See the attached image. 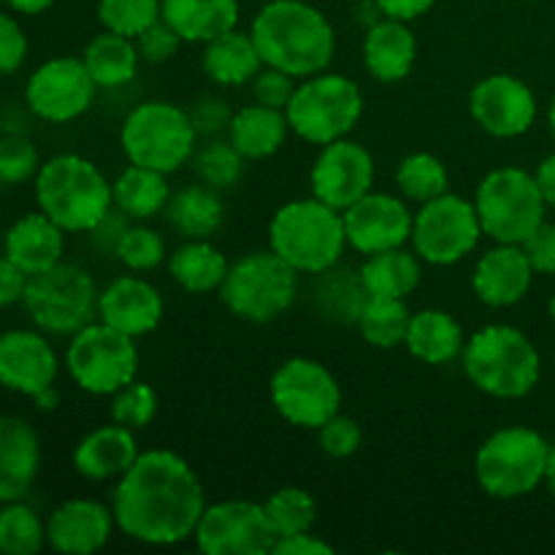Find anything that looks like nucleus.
<instances>
[{
	"instance_id": "nucleus-37",
	"label": "nucleus",
	"mask_w": 555,
	"mask_h": 555,
	"mask_svg": "<svg viewBox=\"0 0 555 555\" xmlns=\"http://www.w3.org/2000/svg\"><path fill=\"white\" fill-rule=\"evenodd\" d=\"M410 320L412 312L406 307V298L369 296L356 325L366 345L377 350H396V347H404Z\"/></svg>"
},
{
	"instance_id": "nucleus-22",
	"label": "nucleus",
	"mask_w": 555,
	"mask_h": 555,
	"mask_svg": "<svg viewBox=\"0 0 555 555\" xmlns=\"http://www.w3.org/2000/svg\"><path fill=\"white\" fill-rule=\"evenodd\" d=\"M117 526L112 504L95 499H68L47 520V542L52 551L90 555L106 547Z\"/></svg>"
},
{
	"instance_id": "nucleus-28",
	"label": "nucleus",
	"mask_w": 555,
	"mask_h": 555,
	"mask_svg": "<svg viewBox=\"0 0 555 555\" xmlns=\"http://www.w3.org/2000/svg\"><path fill=\"white\" fill-rule=\"evenodd\" d=\"M464 345V328H461L455 314H450L448 309H421V312H412L404 347L415 361L426 363V366H448L450 361L461 358Z\"/></svg>"
},
{
	"instance_id": "nucleus-35",
	"label": "nucleus",
	"mask_w": 555,
	"mask_h": 555,
	"mask_svg": "<svg viewBox=\"0 0 555 555\" xmlns=\"http://www.w3.org/2000/svg\"><path fill=\"white\" fill-rule=\"evenodd\" d=\"M81 60H85L98 90H117V87H125L135 79L141 54L133 38L103 30L90 38Z\"/></svg>"
},
{
	"instance_id": "nucleus-60",
	"label": "nucleus",
	"mask_w": 555,
	"mask_h": 555,
	"mask_svg": "<svg viewBox=\"0 0 555 555\" xmlns=\"http://www.w3.org/2000/svg\"><path fill=\"white\" fill-rule=\"evenodd\" d=\"M542 486L551 491V496L555 499V444H551V453H547V466H545V482Z\"/></svg>"
},
{
	"instance_id": "nucleus-42",
	"label": "nucleus",
	"mask_w": 555,
	"mask_h": 555,
	"mask_svg": "<svg viewBox=\"0 0 555 555\" xmlns=\"http://www.w3.org/2000/svg\"><path fill=\"white\" fill-rule=\"evenodd\" d=\"M193 168L198 182L209 184L215 190H228L242 179L244 155L228 139H211L201 150H195Z\"/></svg>"
},
{
	"instance_id": "nucleus-50",
	"label": "nucleus",
	"mask_w": 555,
	"mask_h": 555,
	"mask_svg": "<svg viewBox=\"0 0 555 555\" xmlns=\"http://www.w3.org/2000/svg\"><path fill=\"white\" fill-rule=\"evenodd\" d=\"M190 119H193L198 135H220L228 133V125H231V106H228L225 98L217 95H201L193 106L188 108Z\"/></svg>"
},
{
	"instance_id": "nucleus-26",
	"label": "nucleus",
	"mask_w": 555,
	"mask_h": 555,
	"mask_svg": "<svg viewBox=\"0 0 555 555\" xmlns=\"http://www.w3.org/2000/svg\"><path fill=\"white\" fill-rule=\"evenodd\" d=\"M361 54L363 68L372 74V79L383 81V85H396L415 68L417 38L410 22L383 16L363 36Z\"/></svg>"
},
{
	"instance_id": "nucleus-56",
	"label": "nucleus",
	"mask_w": 555,
	"mask_h": 555,
	"mask_svg": "<svg viewBox=\"0 0 555 555\" xmlns=\"http://www.w3.org/2000/svg\"><path fill=\"white\" fill-rule=\"evenodd\" d=\"M437 0H377V5L383 9L385 16L390 20H401V22H415L421 20L423 14L434 9Z\"/></svg>"
},
{
	"instance_id": "nucleus-6",
	"label": "nucleus",
	"mask_w": 555,
	"mask_h": 555,
	"mask_svg": "<svg viewBox=\"0 0 555 555\" xmlns=\"http://www.w3.org/2000/svg\"><path fill=\"white\" fill-rule=\"evenodd\" d=\"M119 146L133 166L177 173L198 150V130L188 108L171 101H144L133 106L119 128Z\"/></svg>"
},
{
	"instance_id": "nucleus-40",
	"label": "nucleus",
	"mask_w": 555,
	"mask_h": 555,
	"mask_svg": "<svg viewBox=\"0 0 555 555\" xmlns=\"http://www.w3.org/2000/svg\"><path fill=\"white\" fill-rule=\"evenodd\" d=\"M263 513L276 540H282V537L312 529L314 520H318V502L304 488L285 486L266 499Z\"/></svg>"
},
{
	"instance_id": "nucleus-5",
	"label": "nucleus",
	"mask_w": 555,
	"mask_h": 555,
	"mask_svg": "<svg viewBox=\"0 0 555 555\" xmlns=\"http://www.w3.org/2000/svg\"><path fill=\"white\" fill-rule=\"evenodd\" d=\"M36 204L65 233H90L112 211V182L92 160L65 152L41 163Z\"/></svg>"
},
{
	"instance_id": "nucleus-46",
	"label": "nucleus",
	"mask_w": 555,
	"mask_h": 555,
	"mask_svg": "<svg viewBox=\"0 0 555 555\" xmlns=\"http://www.w3.org/2000/svg\"><path fill=\"white\" fill-rule=\"evenodd\" d=\"M41 171V155L27 135L9 133L0 139V182H30Z\"/></svg>"
},
{
	"instance_id": "nucleus-20",
	"label": "nucleus",
	"mask_w": 555,
	"mask_h": 555,
	"mask_svg": "<svg viewBox=\"0 0 555 555\" xmlns=\"http://www.w3.org/2000/svg\"><path fill=\"white\" fill-rule=\"evenodd\" d=\"M60 374V358L49 339L38 331H9L0 334V385L5 390L36 399L54 388Z\"/></svg>"
},
{
	"instance_id": "nucleus-39",
	"label": "nucleus",
	"mask_w": 555,
	"mask_h": 555,
	"mask_svg": "<svg viewBox=\"0 0 555 555\" xmlns=\"http://www.w3.org/2000/svg\"><path fill=\"white\" fill-rule=\"evenodd\" d=\"M396 188L401 198L412 204H426L450 190L448 166L431 152H412L396 168Z\"/></svg>"
},
{
	"instance_id": "nucleus-19",
	"label": "nucleus",
	"mask_w": 555,
	"mask_h": 555,
	"mask_svg": "<svg viewBox=\"0 0 555 555\" xmlns=\"http://www.w3.org/2000/svg\"><path fill=\"white\" fill-rule=\"evenodd\" d=\"M347 247L361 253L363 258L374 253H385L393 247H406L412 238V222L415 211L410 209L406 198L390 193H366L345 211Z\"/></svg>"
},
{
	"instance_id": "nucleus-14",
	"label": "nucleus",
	"mask_w": 555,
	"mask_h": 555,
	"mask_svg": "<svg viewBox=\"0 0 555 555\" xmlns=\"http://www.w3.org/2000/svg\"><path fill=\"white\" fill-rule=\"evenodd\" d=\"M269 396L282 421L307 431H318L336 412H341L339 379L314 358H287L271 374Z\"/></svg>"
},
{
	"instance_id": "nucleus-33",
	"label": "nucleus",
	"mask_w": 555,
	"mask_h": 555,
	"mask_svg": "<svg viewBox=\"0 0 555 555\" xmlns=\"http://www.w3.org/2000/svg\"><path fill=\"white\" fill-rule=\"evenodd\" d=\"M171 195L173 193L171 184H168V173L133 166V163L112 182L114 209H119L133 222L152 220L160 211H166Z\"/></svg>"
},
{
	"instance_id": "nucleus-53",
	"label": "nucleus",
	"mask_w": 555,
	"mask_h": 555,
	"mask_svg": "<svg viewBox=\"0 0 555 555\" xmlns=\"http://www.w3.org/2000/svg\"><path fill=\"white\" fill-rule=\"evenodd\" d=\"M128 228H130V217H125L122 211L114 209V206H112V211H108V215L103 217V220L98 222L95 228H92L90 238H92V244H95L98 253H103V255L112 253L114 255L119 238L125 236V231H128Z\"/></svg>"
},
{
	"instance_id": "nucleus-11",
	"label": "nucleus",
	"mask_w": 555,
	"mask_h": 555,
	"mask_svg": "<svg viewBox=\"0 0 555 555\" xmlns=\"http://www.w3.org/2000/svg\"><path fill=\"white\" fill-rule=\"evenodd\" d=\"M95 280L81 266L60 260L33 274L25 291V309L43 334L74 336L98 318Z\"/></svg>"
},
{
	"instance_id": "nucleus-51",
	"label": "nucleus",
	"mask_w": 555,
	"mask_h": 555,
	"mask_svg": "<svg viewBox=\"0 0 555 555\" xmlns=\"http://www.w3.org/2000/svg\"><path fill=\"white\" fill-rule=\"evenodd\" d=\"M27 57V36L20 22L0 11V76H9L22 68Z\"/></svg>"
},
{
	"instance_id": "nucleus-25",
	"label": "nucleus",
	"mask_w": 555,
	"mask_h": 555,
	"mask_svg": "<svg viewBox=\"0 0 555 555\" xmlns=\"http://www.w3.org/2000/svg\"><path fill=\"white\" fill-rule=\"evenodd\" d=\"M139 455L141 450L133 428L112 421L108 426L92 428L79 439V444L74 448V469L76 475L92 482L119 480Z\"/></svg>"
},
{
	"instance_id": "nucleus-44",
	"label": "nucleus",
	"mask_w": 555,
	"mask_h": 555,
	"mask_svg": "<svg viewBox=\"0 0 555 555\" xmlns=\"http://www.w3.org/2000/svg\"><path fill=\"white\" fill-rule=\"evenodd\" d=\"M114 258L125 266L128 271L135 274H144V271H155L163 260L168 258L166 238L155 231V228L144 225V222H135L125 231V236L119 238L117 249H114Z\"/></svg>"
},
{
	"instance_id": "nucleus-63",
	"label": "nucleus",
	"mask_w": 555,
	"mask_h": 555,
	"mask_svg": "<svg viewBox=\"0 0 555 555\" xmlns=\"http://www.w3.org/2000/svg\"><path fill=\"white\" fill-rule=\"evenodd\" d=\"M263 3H274V0H263Z\"/></svg>"
},
{
	"instance_id": "nucleus-58",
	"label": "nucleus",
	"mask_w": 555,
	"mask_h": 555,
	"mask_svg": "<svg viewBox=\"0 0 555 555\" xmlns=\"http://www.w3.org/2000/svg\"><path fill=\"white\" fill-rule=\"evenodd\" d=\"M5 3H9L14 11H20V14L36 16V14H43L47 9H52L54 0H5Z\"/></svg>"
},
{
	"instance_id": "nucleus-57",
	"label": "nucleus",
	"mask_w": 555,
	"mask_h": 555,
	"mask_svg": "<svg viewBox=\"0 0 555 555\" xmlns=\"http://www.w3.org/2000/svg\"><path fill=\"white\" fill-rule=\"evenodd\" d=\"M534 179L537 184H540V193L542 198H545V204L555 206V152L553 155H547L545 160H540V166H537L534 171Z\"/></svg>"
},
{
	"instance_id": "nucleus-38",
	"label": "nucleus",
	"mask_w": 555,
	"mask_h": 555,
	"mask_svg": "<svg viewBox=\"0 0 555 555\" xmlns=\"http://www.w3.org/2000/svg\"><path fill=\"white\" fill-rule=\"evenodd\" d=\"M366 298L369 293L361 282V271H350V269H339V266H334V269L318 274L314 304H318L320 312H325L331 320H336V323L356 325Z\"/></svg>"
},
{
	"instance_id": "nucleus-30",
	"label": "nucleus",
	"mask_w": 555,
	"mask_h": 555,
	"mask_svg": "<svg viewBox=\"0 0 555 555\" xmlns=\"http://www.w3.org/2000/svg\"><path fill=\"white\" fill-rule=\"evenodd\" d=\"M201 68H204L206 79L215 81V85L242 87L255 79V74L263 68V60H260L253 36L233 27V30L204 43Z\"/></svg>"
},
{
	"instance_id": "nucleus-27",
	"label": "nucleus",
	"mask_w": 555,
	"mask_h": 555,
	"mask_svg": "<svg viewBox=\"0 0 555 555\" xmlns=\"http://www.w3.org/2000/svg\"><path fill=\"white\" fill-rule=\"evenodd\" d=\"M5 258L14 260L25 274H41L63 260L65 253V231L43 215L41 209L33 215L20 217L14 225L5 231L3 238Z\"/></svg>"
},
{
	"instance_id": "nucleus-21",
	"label": "nucleus",
	"mask_w": 555,
	"mask_h": 555,
	"mask_svg": "<svg viewBox=\"0 0 555 555\" xmlns=\"http://www.w3.org/2000/svg\"><path fill=\"white\" fill-rule=\"evenodd\" d=\"M163 314V293L139 274L117 276L98 293V320L133 339L152 334L160 325Z\"/></svg>"
},
{
	"instance_id": "nucleus-43",
	"label": "nucleus",
	"mask_w": 555,
	"mask_h": 555,
	"mask_svg": "<svg viewBox=\"0 0 555 555\" xmlns=\"http://www.w3.org/2000/svg\"><path fill=\"white\" fill-rule=\"evenodd\" d=\"M163 20V0H98V22L103 30L139 38Z\"/></svg>"
},
{
	"instance_id": "nucleus-48",
	"label": "nucleus",
	"mask_w": 555,
	"mask_h": 555,
	"mask_svg": "<svg viewBox=\"0 0 555 555\" xmlns=\"http://www.w3.org/2000/svg\"><path fill=\"white\" fill-rule=\"evenodd\" d=\"M296 87H298L296 76L285 74V70L280 68H271V65H263V68L255 74V79L249 81V90H253L255 103H263V106H271V108H282V112H285L287 103H291Z\"/></svg>"
},
{
	"instance_id": "nucleus-32",
	"label": "nucleus",
	"mask_w": 555,
	"mask_h": 555,
	"mask_svg": "<svg viewBox=\"0 0 555 555\" xmlns=\"http://www.w3.org/2000/svg\"><path fill=\"white\" fill-rule=\"evenodd\" d=\"M228 263L225 255L209 242V238H188L168 255V274L182 291L193 296H206V293L220 291L225 280Z\"/></svg>"
},
{
	"instance_id": "nucleus-54",
	"label": "nucleus",
	"mask_w": 555,
	"mask_h": 555,
	"mask_svg": "<svg viewBox=\"0 0 555 555\" xmlns=\"http://www.w3.org/2000/svg\"><path fill=\"white\" fill-rule=\"evenodd\" d=\"M27 282H30V274H25L14 260L3 255L0 258V309L25 301Z\"/></svg>"
},
{
	"instance_id": "nucleus-12",
	"label": "nucleus",
	"mask_w": 555,
	"mask_h": 555,
	"mask_svg": "<svg viewBox=\"0 0 555 555\" xmlns=\"http://www.w3.org/2000/svg\"><path fill=\"white\" fill-rule=\"evenodd\" d=\"M65 369L85 393L114 396L139 374V347L133 336L92 320L70 336Z\"/></svg>"
},
{
	"instance_id": "nucleus-45",
	"label": "nucleus",
	"mask_w": 555,
	"mask_h": 555,
	"mask_svg": "<svg viewBox=\"0 0 555 555\" xmlns=\"http://www.w3.org/2000/svg\"><path fill=\"white\" fill-rule=\"evenodd\" d=\"M157 415V393L146 383L133 379L112 396V421L133 431L150 426Z\"/></svg>"
},
{
	"instance_id": "nucleus-36",
	"label": "nucleus",
	"mask_w": 555,
	"mask_h": 555,
	"mask_svg": "<svg viewBox=\"0 0 555 555\" xmlns=\"http://www.w3.org/2000/svg\"><path fill=\"white\" fill-rule=\"evenodd\" d=\"M361 282L369 296L406 298L417 291L423 280V260L415 249L393 247L385 253L366 255L361 269Z\"/></svg>"
},
{
	"instance_id": "nucleus-9",
	"label": "nucleus",
	"mask_w": 555,
	"mask_h": 555,
	"mask_svg": "<svg viewBox=\"0 0 555 555\" xmlns=\"http://www.w3.org/2000/svg\"><path fill=\"white\" fill-rule=\"evenodd\" d=\"M363 106L366 101H363L361 87L350 76L323 70V74L298 79L285 114L291 133H296L307 144L323 146L350 135L361 122Z\"/></svg>"
},
{
	"instance_id": "nucleus-59",
	"label": "nucleus",
	"mask_w": 555,
	"mask_h": 555,
	"mask_svg": "<svg viewBox=\"0 0 555 555\" xmlns=\"http://www.w3.org/2000/svg\"><path fill=\"white\" fill-rule=\"evenodd\" d=\"M33 401H36L38 410L49 412V410H54V406H57L60 393H57V388H49V390H43V393H38L36 399H33Z\"/></svg>"
},
{
	"instance_id": "nucleus-47",
	"label": "nucleus",
	"mask_w": 555,
	"mask_h": 555,
	"mask_svg": "<svg viewBox=\"0 0 555 555\" xmlns=\"http://www.w3.org/2000/svg\"><path fill=\"white\" fill-rule=\"evenodd\" d=\"M318 444L328 459H352L363 444L361 423H358L356 417L336 412L328 423H323V426L318 428Z\"/></svg>"
},
{
	"instance_id": "nucleus-10",
	"label": "nucleus",
	"mask_w": 555,
	"mask_h": 555,
	"mask_svg": "<svg viewBox=\"0 0 555 555\" xmlns=\"http://www.w3.org/2000/svg\"><path fill=\"white\" fill-rule=\"evenodd\" d=\"M482 233L499 244H524L545 222L547 204L534 173L518 166L493 168L475 193Z\"/></svg>"
},
{
	"instance_id": "nucleus-2",
	"label": "nucleus",
	"mask_w": 555,
	"mask_h": 555,
	"mask_svg": "<svg viewBox=\"0 0 555 555\" xmlns=\"http://www.w3.org/2000/svg\"><path fill=\"white\" fill-rule=\"evenodd\" d=\"M263 65L296 79L323 74L334 63L336 30L328 16L307 0H274L255 14L249 27Z\"/></svg>"
},
{
	"instance_id": "nucleus-55",
	"label": "nucleus",
	"mask_w": 555,
	"mask_h": 555,
	"mask_svg": "<svg viewBox=\"0 0 555 555\" xmlns=\"http://www.w3.org/2000/svg\"><path fill=\"white\" fill-rule=\"evenodd\" d=\"M271 553L274 555H334V545L309 529V531H301V534H291L276 540L274 551Z\"/></svg>"
},
{
	"instance_id": "nucleus-4",
	"label": "nucleus",
	"mask_w": 555,
	"mask_h": 555,
	"mask_svg": "<svg viewBox=\"0 0 555 555\" xmlns=\"http://www.w3.org/2000/svg\"><path fill=\"white\" fill-rule=\"evenodd\" d=\"M345 247V215L314 195L287 201L269 222V249L298 274L318 276L334 269Z\"/></svg>"
},
{
	"instance_id": "nucleus-31",
	"label": "nucleus",
	"mask_w": 555,
	"mask_h": 555,
	"mask_svg": "<svg viewBox=\"0 0 555 555\" xmlns=\"http://www.w3.org/2000/svg\"><path fill=\"white\" fill-rule=\"evenodd\" d=\"M238 0H163V20L184 43H206L238 25Z\"/></svg>"
},
{
	"instance_id": "nucleus-1",
	"label": "nucleus",
	"mask_w": 555,
	"mask_h": 555,
	"mask_svg": "<svg viewBox=\"0 0 555 555\" xmlns=\"http://www.w3.org/2000/svg\"><path fill=\"white\" fill-rule=\"evenodd\" d=\"M112 509L125 537L141 545L171 547L195 534L206 493L182 455L152 448L117 480Z\"/></svg>"
},
{
	"instance_id": "nucleus-62",
	"label": "nucleus",
	"mask_w": 555,
	"mask_h": 555,
	"mask_svg": "<svg viewBox=\"0 0 555 555\" xmlns=\"http://www.w3.org/2000/svg\"><path fill=\"white\" fill-rule=\"evenodd\" d=\"M547 314H551V320H553V325H555V293L551 296V304H547Z\"/></svg>"
},
{
	"instance_id": "nucleus-15",
	"label": "nucleus",
	"mask_w": 555,
	"mask_h": 555,
	"mask_svg": "<svg viewBox=\"0 0 555 555\" xmlns=\"http://www.w3.org/2000/svg\"><path fill=\"white\" fill-rule=\"evenodd\" d=\"M193 540L206 555H269L276 537L266 520L263 504L225 499L206 504Z\"/></svg>"
},
{
	"instance_id": "nucleus-3",
	"label": "nucleus",
	"mask_w": 555,
	"mask_h": 555,
	"mask_svg": "<svg viewBox=\"0 0 555 555\" xmlns=\"http://www.w3.org/2000/svg\"><path fill=\"white\" fill-rule=\"evenodd\" d=\"M461 366L466 379L491 399H524L542 377V358L534 341L515 325L493 323L466 336Z\"/></svg>"
},
{
	"instance_id": "nucleus-29",
	"label": "nucleus",
	"mask_w": 555,
	"mask_h": 555,
	"mask_svg": "<svg viewBox=\"0 0 555 555\" xmlns=\"http://www.w3.org/2000/svg\"><path fill=\"white\" fill-rule=\"evenodd\" d=\"M291 122L282 108L249 103L233 112L228 125V141L244 155V160H266L285 146Z\"/></svg>"
},
{
	"instance_id": "nucleus-41",
	"label": "nucleus",
	"mask_w": 555,
	"mask_h": 555,
	"mask_svg": "<svg viewBox=\"0 0 555 555\" xmlns=\"http://www.w3.org/2000/svg\"><path fill=\"white\" fill-rule=\"evenodd\" d=\"M47 542V524L27 504L9 502L0 509V553L36 555Z\"/></svg>"
},
{
	"instance_id": "nucleus-34",
	"label": "nucleus",
	"mask_w": 555,
	"mask_h": 555,
	"mask_svg": "<svg viewBox=\"0 0 555 555\" xmlns=\"http://www.w3.org/2000/svg\"><path fill=\"white\" fill-rule=\"evenodd\" d=\"M166 217L179 236L211 238L225 222V204H222L220 190L204 182L188 184L171 195Z\"/></svg>"
},
{
	"instance_id": "nucleus-52",
	"label": "nucleus",
	"mask_w": 555,
	"mask_h": 555,
	"mask_svg": "<svg viewBox=\"0 0 555 555\" xmlns=\"http://www.w3.org/2000/svg\"><path fill=\"white\" fill-rule=\"evenodd\" d=\"M524 253L529 258L531 269L534 274H545L553 276L555 274V222L545 220L524 244Z\"/></svg>"
},
{
	"instance_id": "nucleus-8",
	"label": "nucleus",
	"mask_w": 555,
	"mask_h": 555,
	"mask_svg": "<svg viewBox=\"0 0 555 555\" xmlns=\"http://www.w3.org/2000/svg\"><path fill=\"white\" fill-rule=\"evenodd\" d=\"M551 442L529 426H504L475 455L477 486L493 499H524L545 482Z\"/></svg>"
},
{
	"instance_id": "nucleus-18",
	"label": "nucleus",
	"mask_w": 555,
	"mask_h": 555,
	"mask_svg": "<svg viewBox=\"0 0 555 555\" xmlns=\"http://www.w3.org/2000/svg\"><path fill=\"white\" fill-rule=\"evenodd\" d=\"M537 95L513 74H491L469 92V114L493 139H518L537 122Z\"/></svg>"
},
{
	"instance_id": "nucleus-23",
	"label": "nucleus",
	"mask_w": 555,
	"mask_h": 555,
	"mask_svg": "<svg viewBox=\"0 0 555 555\" xmlns=\"http://www.w3.org/2000/svg\"><path fill=\"white\" fill-rule=\"evenodd\" d=\"M534 282V269L520 244H499L477 258L472 287L491 309H509L526 298Z\"/></svg>"
},
{
	"instance_id": "nucleus-13",
	"label": "nucleus",
	"mask_w": 555,
	"mask_h": 555,
	"mask_svg": "<svg viewBox=\"0 0 555 555\" xmlns=\"http://www.w3.org/2000/svg\"><path fill=\"white\" fill-rule=\"evenodd\" d=\"M486 236L477 217L475 201L444 193L426 201L412 222V249L428 266H455L469 258Z\"/></svg>"
},
{
	"instance_id": "nucleus-16",
	"label": "nucleus",
	"mask_w": 555,
	"mask_h": 555,
	"mask_svg": "<svg viewBox=\"0 0 555 555\" xmlns=\"http://www.w3.org/2000/svg\"><path fill=\"white\" fill-rule=\"evenodd\" d=\"M98 85L81 57H52L38 65L25 85V101L38 119L65 125L90 112Z\"/></svg>"
},
{
	"instance_id": "nucleus-17",
	"label": "nucleus",
	"mask_w": 555,
	"mask_h": 555,
	"mask_svg": "<svg viewBox=\"0 0 555 555\" xmlns=\"http://www.w3.org/2000/svg\"><path fill=\"white\" fill-rule=\"evenodd\" d=\"M374 177H377V166H374L372 152L361 141L345 135V139L320 146L312 171H309V188L314 198L345 211L358 198L372 193Z\"/></svg>"
},
{
	"instance_id": "nucleus-7",
	"label": "nucleus",
	"mask_w": 555,
	"mask_h": 555,
	"mask_svg": "<svg viewBox=\"0 0 555 555\" xmlns=\"http://www.w3.org/2000/svg\"><path fill=\"white\" fill-rule=\"evenodd\" d=\"M298 271L271 249L247 253L231 263L220 285V301L233 318L253 325L274 323L298 298Z\"/></svg>"
},
{
	"instance_id": "nucleus-49",
	"label": "nucleus",
	"mask_w": 555,
	"mask_h": 555,
	"mask_svg": "<svg viewBox=\"0 0 555 555\" xmlns=\"http://www.w3.org/2000/svg\"><path fill=\"white\" fill-rule=\"evenodd\" d=\"M182 43L184 41L179 38V33L173 30L166 20L155 22L150 30H144L139 38H135V47H139L141 60L150 65H160V63H168L171 57H177Z\"/></svg>"
},
{
	"instance_id": "nucleus-24",
	"label": "nucleus",
	"mask_w": 555,
	"mask_h": 555,
	"mask_svg": "<svg viewBox=\"0 0 555 555\" xmlns=\"http://www.w3.org/2000/svg\"><path fill=\"white\" fill-rule=\"evenodd\" d=\"M41 469V439L36 428L14 415H0V504L30 493Z\"/></svg>"
},
{
	"instance_id": "nucleus-61",
	"label": "nucleus",
	"mask_w": 555,
	"mask_h": 555,
	"mask_svg": "<svg viewBox=\"0 0 555 555\" xmlns=\"http://www.w3.org/2000/svg\"><path fill=\"white\" fill-rule=\"evenodd\" d=\"M547 125H551V133H553V139H555V95H553V101H551V108H547Z\"/></svg>"
}]
</instances>
